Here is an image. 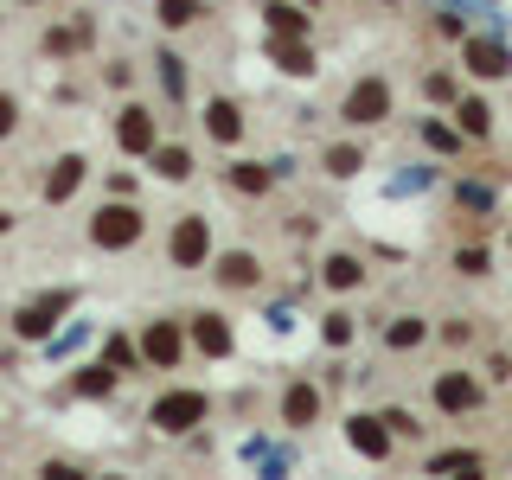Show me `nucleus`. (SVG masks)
<instances>
[{"label":"nucleus","mask_w":512,"mask_h":480,"mask_svg":"<svg viewBox=\"0 0 512 480\" xmlns=\"http://www.w3.org/2000/svg\"><path fill=\"white\" fill-rule=\"evenodd\" d=\"M90 244L96 250H122V244H141V212H128V205H103L90 224Z\"/></svg>","instance_id":"1"},{"label":"nucleus","mask_w":512,"mask_h":480,"mask_svg":"<svg viewBox=\"0 0 512 480\" xmlns=\"http://www.w3.org/2000/svg\"><path fill=\"white\" fill-rule=\"evenodd\" d=\"M269 180H276V173H256L250 160H244V167H231V192H263Z\"/></svg>","instance_id":"20"},{"label":"nucleus","mask_w":512,"mask_h":480,"mask_svg":"<svg viewBox=\"0 0 512 480\" xmlns=\"http://www.w3.org/2000/svg\"><path fill=\"white\" fill-rule=\"evenodd\" d=\"M327 340H333V346L352 340V314H333V320H327Z\"/></svg>","instance_id":"26"},{"label":"nucleus","mask_w":512,"mask_h":480,"mask_svg":"<svg viewBox=\"0 0 512 480\" xmlns=\"http://www.w3.org/2000/svg\"><path fill=\"white\" fill-rule=\"evenodd\" d=\"M461 128H468V135L480 141L493 128V116H487V103H480V96H468V103H461Z\"/></svg>","instance_id":"18"},{"label":"nucleus","mask_w":512,"mask_h":480,"mask_svg":"<svg viewBox=\"0 0 512 480\" xmlns=\"http://www.w3.org/2000/svg\"><path fill=\"white\" fill-rule=\"evenodd\" d=\"M84 173H90V160H84V154H64V160H58V173L45 180V199H52V205H58V199H71V186L84 180Z\"/></svg>","instance_id":"9"},{"label":"nucleus","mask_w":512,"mask_h":480,"mask_svg":"<svg viewBox=\"0 0 512 480\" xmlns=\"http://www.w3.org/2000/svg\"><path fill=\"white\" fill-rule=\"evenodd\" d=\"M359 167V148H327V173H352Z\"/></svg>","instance_id":"25"},{"label":"nucleus","mask_w":512,"mask_h":480,"mask_svg":"<svg viewBox=\"0 0 512 480\" xmlns=\"http://www.w3.org/2000/svg\"><path fill=\"white\" fill-rule=\"evenodd\" d=\"M199 416H205V397H199V391H173V397H160V404H154V423L167 429V436H180V429H192Z\"/></svg>","instance_id":"4"},{"label":"nucleus","mask_w":512,"mask_h":480,"mask_svg":"<svg viewBox=\"0 0 512 480\" xmlns=\"http://www.w3.org/2000/svg\"><path fill=\"white\" fill-rule=\"evenodd\" d=\"M474 397H480V384H474V378H461V372L436 378V404H448V410H468Z\"/></svg>","instance_id":"11"},{"label":"nucleus","mask_w":512,"mask_h":480,"mask_svg":"<svg viewBox=\"0 0 512 480\" xmlns=\"http://www.w3.org/2000/svg\"><path fill=\"white\" fill-rule=\"evenodd\" d=\"M461 276H487V250H461Z\"/></svg>","instance_id":"27"},{"label":"nucleus","mask_w":512,"mask_h":480,"mask_svg":"<svg viewBox=\"0 0 512 480\" xmlns=\"http://www.w3.org/2000/svg\"><path fill=\"white\" fill-rule=\"evenodd\" d=\"M116 141H122L128 154H154V116H148L141 103H128L122 122H116Z\"/></svg>","instance_id":"5"},{"label":"nucleus","mask_w":512,"mask_h":480,"mask_svg":"<svg viewBox=\"0 0 512 480\" xmlns=\"http://www.w3.org/2000/svg\"><path fill=\"white\" fill-rule=\"evenodd\" d=\"M340 116H346V122H359V128L384 122V116H391V84H384V77H365V84H352V96H346Z\"/></svg>","instance_id":"2"},{"label":"nucleus","mask_w":512,"mask_h":480,"mask_svg":"<svg viewBox=\"0 0 512 480\" xmlns=\"http://www.w3.org/2000/svg\"><path fill=\"white\" fill-rule=\"evenodd\" d=\"M269 26H276V32H295V39H301V32H308V20H301L295 7H282V0H276V7H269Z\"/></svg>","instance_id":"22"},{"label":"nucleus","mask_w":512,"mask_h":480,"mask_svg":"<svg viewBox=\"0 0 512 480\" xmlns=\"http://www.w3.org/2000/svg\"><path fill=\"white\" fill-rule=\"evenodd\" d=\"M423 340V320H397V327H384V346H416Z\"/></svg>","instance_id":"23"},{"label":"nucleus","mask_w":512,"mask_h":480,"mask_svg":"<svg viewBox=\"0 0 512 480\" xmlns=\"http://www.w3.org/2000/svg\"><path fill=\"white\" fill-rule=\"evenodd\" d=\"M205 128H212L218 141H237V135H244V116H237V103H224V96H218V103L205 109Z\"/></svg>","instance_id":"14"},{"label":"nucleus","mask_w":512,"mask_h":480,"mask_svg":"<svg viewBox=\"0 0 512 480\" xmlns=\"http://www.w3.org/2000/svg\"><path fill=\"white\" fill-rule=\"evenodd\" d=\"M186 333L199 340V352H212V359H218V352H231V327H224L218 314H192V320H186Z\"/></svg>","instance_id":"8"},{"label":"nucleus","mask_w":512,"mask_h":480,"mask_svg":"<svg viewBox=\"0 0 512 480\" xmlns=\"http://www.w3.org/2000/svg\"><path fill=\"white\" fill-rule=\"evenodd\" d=\"M7 224H13V218H7V212H0V231H7Z\"/></svg>","instance_id":"29"},{"label":"nucleus","mask_w":512,"mask_h":480,"mask_svg":"<svg viewBox=\"0 0 512 480\" xmlns=\"http://www.w3.org/2000/svg\"><path fill=\"white\" fill-rule=\"evenodd\" d=\"M154 173H167V180H186V173H192V154H186V148H154Z\"/></svg>","instance_id":"17"},{"label":"nucleus","mask_w":512,"mask_h":480,"mask_svg":"<svg viewBox=\"0 0 512 480\" xmlns=\"http://www.w3.org/2000/svg\"><path fill=\"white\" fill-rule=\"evenodd\" d=\"M58 308H71V295H52V301H39V308H20V333H26V340H39V333L52 327Z\"/></svg>","instance_id":"13"},{"label":"nucleus","mask_w":512,"mask_h":480,"mask_svg":"<svg viewBox=\"0 0 512 480\" xmlns=\"http://www.w3.org/2000/svg\"><path fill=\"white\" fill-rule=\"evenodd\" d=\"M256 282H263V263H256L250 250H231V256H218V288H237V295H250Z\"/></svg>","instance_id":"6"},{"label":"nucleus","mask_w":512,"mask_h":480,"mask_svg":"<svg viewBox=\"0 0 512 480\" xmlns=\"http://www.w3.org/2000/svg\"><path fill=\"white\" fill-rule=\"evenodd\" d=\"M359 282H365L359 256H327V288H359Z\"/></svg>","instance_id":"15"},{"label":"nucleus","mask_w":512,"mask_h":480,"mask_svg":"<svg viewBox=\"0 0 512 480\" xmlns=\"http://www.w3.org/2000/svg\"><path fill=\"white\" fill-rule=\"evenodd\" d=\"M352 442H359L372 461H384V455H391V436L378 429V416H352Z\"/></svg>","instance_id":"12"},{"label":"nucleus","mask_w":512,"mask_h":480,"mask_svg":"<svg viewBox=\"0 0 512 480\" xmlns=\"http://www.w3.org/2000/svg\"><path fill=\"white\" fill-rule=\"evenodd\" d=\"M180 346H186V333L173 327V320H160V327L148 333V359L154 365H173V359H180Z\"/></svg>","instance_id":"10"},{"label":"nucleus","mask_w":512,"mask_h":480,"mask_svg":"<svg viewBox=\"0 0 512 480\" xmlns=\"http://www.w3.org/2000/svg\"><path fill=\"white\" fill-rule=\"evenodd\" d=\"M109 384H116V372H103V365H90L84 378H77V391H90V397H103Z\"/></svg>","instance_id":"24"},{"label":"nucleus","mask_w":512,"mask_h":480,"mask_svg":"<svg viewBox=\"0 0 512 480\" xmlns=\"http://www.w3.org/2000/svg\"><path fill=\"white\" fill-rule=\"evenodd\" d=\"M160 77H167L173 103H186V71H180V58H173V52H160Z\"/></svg>","instance_id":"19"},{"label":"nucleus","mask_w":512,"mask_h":480,"mask_svg":"<svg viewBox=\"0 0 512 480\" xmlns=\"http://www.w3.org/2000/svg\"><path fill=\"white\" fill-rule=\"evenodd\" d=\"M199 0H160V26H167V32H180V26H192V20H199Z\"/></svg>","instance_id":"16"},{"label":"nucleus","mask_w":512,"mask_h":480,"mask_svg":"<svg viewBox=\"0 0 512 480\" xmlns=\"http://www.w3.org/2000/svg\"><path fill=\"white\" fill-rule=\"evenodd\" d=\"M461 58H468V71H474V77H487V84L512 77V45H506V39H487V32H480V39L461 45Z\"/></svg>","instance_id":"3"},{"label":"nucleus","mask_w":512,"mask_h":480,"mask_svg":"<svg viewBox=\"0 0 512 480\" xmlns=\"http://www.w3.org/2000/svg\"><path fill=\"white\" fill-rule=\"evenodd\" d=\"M13 122H20V103H13V96H0V135H13Z\"/></svg>","instance_id":"28"},{"label":"nucleus","mask_w":512,"mask_h":480,"mask_svg":"<svg viewBox=\"0 0 512 480\" xmlns=\"http://www.w3.org/2000/svg\"><path fill=\"white\" fill-rule=\"evenodd\" d=\"M199 256H205V218H180V224H173V263H199Z\"/></svg>","instance_id":"7"},{"label":"nucleus","mask_w":512,"mask_h":480,"mask_svg":"<svg viewBox=\"0 0 512 480\" xmlns=\"http://www.w3.org/2000/svg\"><path fill=\"white\" fill-rule=\"evenodd\" d=\"M282 410L295 416V423H308V416H314V391H308V384H295V391L282 397Z\"/></svg>","instance_id":"21"}]
</instances>
